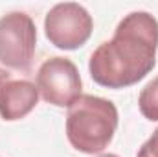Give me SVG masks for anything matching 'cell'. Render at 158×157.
Masks as SVG:
<instances>
[{
	"instance_id": "6da1fadb",
	"label": "cell",
	"mask_w": 158,
	"mask_h": 157,
	"mask_svg": "<svg viewBox=\"0 0 158 157\" xmlns=\"http://www.w3.org/2000/svg\"><path fill=\"white\" fill-rule=\"evenodd\" d=\"M158 20L147 11L125 15L110 41L101 43L90 56L92 79L107 89L136 85L156 65Z\"/></svg>"
},
{
	"instance_id": "7a4b0ae2",
	"label": "cell",
	"mask_w": 158,
	"mask_h": 157,
	"mask_svg": "<svg viewBox=\"0 0 158 157\" xmlns=\"http://www.w3.org/2000/svg\"><path fill=\"white\" fill-rule=\"evenodd\" d=\"M118 128V109L110 100L81 94L68 107L66 137L72 148L81 154H101L114 139Z\"/></svg>"
},
{
	"instance_id": "3957f363",
	"label": "cell",
	"mask_w": 158,
	"mask_h": 157,
	"mask_svg": "<svg viewBox=\"0 0 158 157\" xmlns=\"http://www.w3.org/2000/svg\"><path fill=\"white\" fill-rule=\"evenodd\" d=\"M37 50V28L30 15L11 11L0 19V65L26 72Z\"/></svg>"
},
{
	"instance_id": "277c9868",
	"label": "cell",
	"mask_w": 158,
	"mask_h": 157,
	"mask_svg": "<svg viewBox=\"0 0 158 157\" xmlns=\"http://www.w3.org/2000/svg\"><path fill=\"white\" fill-rule=\"evenodd\" d=\"M94 20L77 2L55 4L44 19V34L48 41L61 50H77L90 39Z\"/></svg>"
},
{
	"instance_id": "5b68a950",
	"label": "cell",
	"mask_w": 158,
	"mask_h": 157,
	"mask_svg": "<svg viewBox=\"0 0 158 157\" xmlns=\"http://www.w3.org/2000/svg\"><path fill=\"white\" fill-rule=\"evenodd\" d=\"M37 89L44 102L55 107H70L81 96V76L68 57H50L39 67Z\"/></svg>"
},
{
	"instance_id": "8992f818",
	"label": "cell",
	"mask_w": 158,
	"mask_h": 157,
	"mask_svg": "<svg viewBox=\"0 0 158 157\" xmlns=\"http://www.w3.org/2000/svg\"><path fill=\"white\" fill-rule=\"evenodd\" d=\"M39 102V89L28 79L0 81V117L6 122H15L28 117Z\"/></svg>"
},
{
	"instance_id": "52a82bcc",
	"label": "cell",
	"mask_w": 158,
	"mask_h": 157,
	"mask_svg": "<svg viewBox=\"0 0 158 157\" xmlns=\"http://www.w3.org/2000/svg\"><path fill=\"white\" fill-rule=\"evenodd\" d=\"M140 113L151 122H158V76L153 78L138 96Z\"/></svg>"
},
{
	"instance_id": "ba28073f",
	"label": "cell",
	"mask_w": 158,
	"mask_h": 157,
	"mask_svg": "<svg viewBox=\"0 0 158 157\" xmlns=\"http://www.w3.org/2000/svg\"><path fill=\"white\" fill-rule=\"evenodd\" d=\"M136 157H158V128L153 131V135L142 144Z\"/></svg>"
},
{
	"instance_id": "9c48e42d",
	"label": "cell",
	"mask_w": 158,
	"mask_h": 157,
	"mask_svg": "<svg viewBox=\"0 0 158 157\" xmlns=\"http://www.w3.org/2000/svg\"><path fill=\"white\" fill-rule=\"evenodd\" d=\"M98 157H119V155H116V154H101V155H98Z\"/></svg>"
},
{
	"instance_id": "30bf717a",
	"label": "cell",
	"mask_w": 158,
	"mask_h": 157,
	"mask_svg": "<svg viewBox=\"0 0 158 157\" xmlns=\"http://www.w3.org/2000/svg\"><path fill=\"white\" fill-rule=\"evenodd\" d=\"M0 81H2V79H0Z\"/></svg>"
}]
</instances>
